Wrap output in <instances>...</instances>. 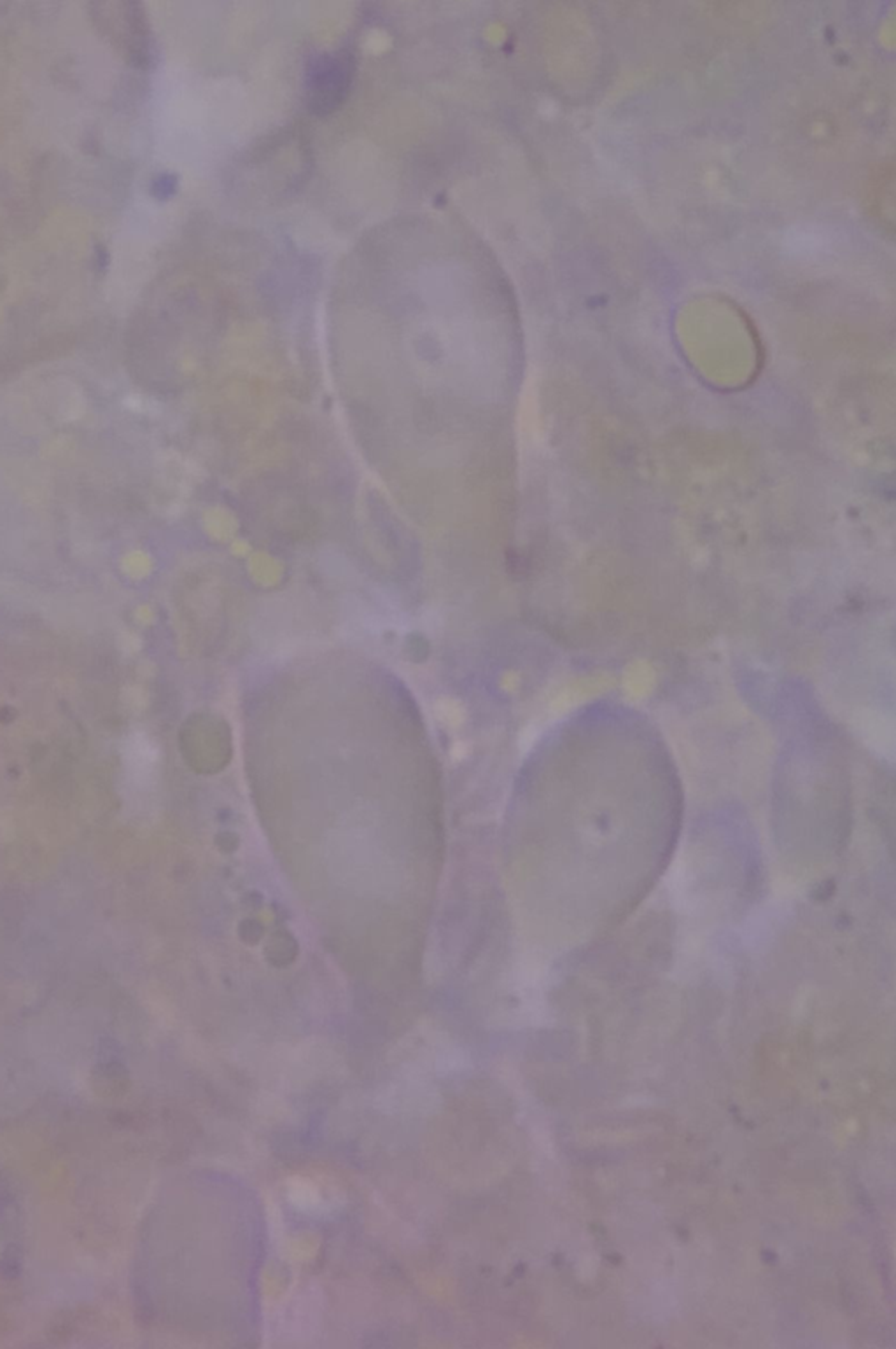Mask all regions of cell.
<instances>
[{"label": "cell", "instance_id": "cell-1", "mask_svg": "<svg viewBox=\"0 0 896 1349\" xmlns=\"http://www.w3.org/2000/svg\"><path fill=\"white\" fill-rule=\"evenodd\" d=\"M355 56L342 48L335 53L319 54L307 70V107L316 116H328L346 102L352 90Z\"/></svg>", "mask_w": 896, "mask_h": 1349}, {"label": "cell", "instance_id": "cell-2", "mask_svg": "<svg viewBox=\"0 0 896 1349\" xmlns=\"http://www.w3.org/2000/svg\"><path fill=\"white\" fill-rule=\"evenodd\" d=\"M173 189H175V181H173V177H170V175L159 177L158 182L154 184V193H156L159 198H166V196L172 195Z\"/></svg>", "mask_w": 896, "mask_h": 1349}]
</instances>
